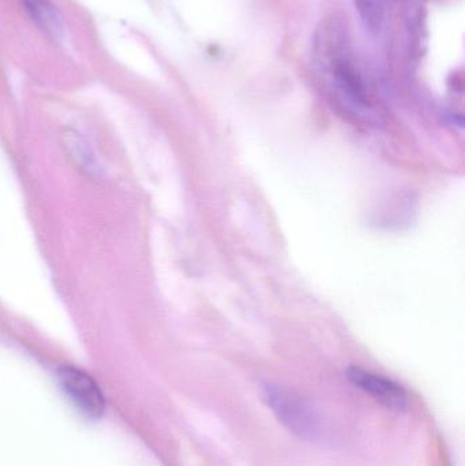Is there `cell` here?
<instances>
[{
    "label": "cell",
    "mask_w": 465,
    "mask_h": 466,
    "mask_svg": "<svg viewBox=\"0 0 465 466\" xmlns=\"http://www.w3.org/2000/svg\"><path fill=\"white\" fill-rule=\"evenodd\" d=\"M313 67L329 97L349 114L368 116L373 103L349 32L339 19L322 22L314 35Z\"/></svg>",
    "instance_id": "cell-1"
},
{
    "label": "cell",
    "mask_w": 465,
    "mask_h": 466,
    "mask_svg": "<svg viewBox=\"0 0 465 466\" xmlns=\"http://www.w3.org/2000/svg\"><path fill=\"white\" fill-rule=\"evenodd\" d=\"M262 394L268 407L289 431L303 440L314 441L319 437L318 415L299 394L273 383H267Z\"/></svg>",
    "instance_id": "cell-2"
},
{
    "label": "cell",
    "mask_w": 465,
    "mask_h": 466,
    "mask_svg": "<svg viewBox=\"0 0 465 466\" xmlns=\"http://www.w3.org/2000/svg\"><path fill=\"white\" fill-rule=\"evenodd\" d=\"M60 388L71 404L87 419H98L106 410L101 389L90 375L76 367H60L57 371Z\"/></svg>",
    "instance_id": "cell-3"
},
{
    "label": "cell",
    "mask_w": 465,
    "mask_h": 466,
    "mask_svg": "<svg viewBox=\"0 0 465 466\" xmlns=\"http://www.w3.org/2000/svg\"><path fill=\"white\" fill-rule=\"evenodd\" d=\"M347 377L352 385L390 410H404L409 405L407 391L389 378L374 374L357 366L349 367Z\"/></svg>",
    "instance_id": "cell-4"
},
{
    "label": "cell",
    "mask_w": 465,
    "mask_h": 466,
    "mask_svg": "<svg viewBox=\"0 0 465 466\" xmlns=\"http://www.w3.org/2000/svg\"><path fill=\"white\" fill-rule=\"evenodd\" d=\"M33 24L51 40L60 43L66 38V25L59 8L49 0H19Z\"/></svg>",
    "instance_id": "cell-5"
},
{
    "label": "cell",
    "mask_w": 465,
    "mask_h": 466,
    "mask_svg": "<svg viewBox=\"0 0 465 466\" xmlns=\"http://www.w3.org/2000/svg\"><path fill=\"white\" fill-rule=\"evenodd\" d=\"M354 3L366 29L379 33L384 25L387 0H354Z\"/></svg>",
    "instance_id": "cell-6"
}]
</instances>
